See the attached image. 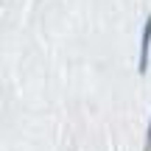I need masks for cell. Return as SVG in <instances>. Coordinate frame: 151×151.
Segmentation results:
<instances>
[{
  "label": "cell",
  "mask_w": 151,
  "mask_h": 151,
  "mask_svg": "<svg viewBox=\"0 0 151 151\" xmlns=\"http://www.w3.org/2000/svg\"><path fill=\"white\" fill-rule=\"evenodd\" d=\"M148 48H151V17L146 20V28H143V42H140V73H146V67H148Z\"/></svg>",
  "instance_id": "cell-1"
},
{
  "label": "cell",
  "mask_w": 151,
  "mask_h": 151,
  "mask_svg": "<svg viewBox=\"0 0 151 151\" xmlns=\"http://www.w3.org/2000/svg\"><path fill=\"white\" fill-rule=\"evenodd\" d=\"M146 151H151V120H148V134H146Z\"/></svg>",
  "instance_id": "cell-2"
}]
</instances>
